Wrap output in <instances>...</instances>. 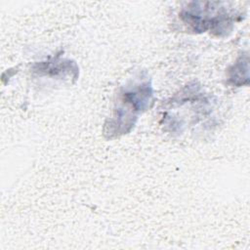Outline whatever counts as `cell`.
<instances>
[{
	"label": "cell",
	"instance_id": "6da1fadb",
	"mask_svg": "<svg viewBox=\"0 0 250 250\" xmlns=\"http://www.w3.org/2000/svg\"><path fill=\"white\" fill-rule=\"evenodd\" d=\"M153 87L146 72L140 73L120 87L111 116L105 121L104 135L112 140L132 131L139 117L153 104Z\"/></svg>",
	"mask_w": 250,
	"mask_h": 250
},
{
	"label": "cell",
	"instance_id": "7a4b0ae2",
	"mask_svg": "<svg viewBox=\"0 0 250 250\" xmlns=\"http://www.w3.org/2000/svg\"><path fill=\"white\" fill-rule=\"evenodd\" d=\"M179 18L192 33H210L223 37L233 29L234 22L241 20V14L226 2H189L184 7Z\"/></svg>",
	"mask_w": 250,
	"mask_h": 250
},
{
	"label": "cell",
	"instance_id": "3957f363",
	"mask_svg": "<svg viewBox=\"0 0 250 250\" xmlns=\"http://www.w3.org/2000/svg\"><path fill=\"white\" fill-rule=\"evenodd\" d=\"M33 70L38 73H45L46 75L58 76L60 74H66L73 76L74 78L77 77L78 74V67L75 62L69 60H62L58 62L55 61H48V62H40L39 63H35Z\"/></svg>",
	"mask_w": 250,
	"mask_h": 250
},
{
	"label": "cell",
	"instance_id": "277c9868",
	"mask_svg": "<svg viewBox=\"0 0 250 250\" xmlns=\"http://www.w3.org/2000/svg\"><path fill=\"white\" fill-rule=\"evenodd\" d=\"M228 84L241 87L249 84V58L247 53L240 55L227 72Z\"/></svg>",
	"mask_w": 250,
	"mask_h": 250
}]
</instances>
